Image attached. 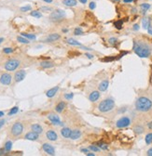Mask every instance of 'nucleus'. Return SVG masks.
Returning <instances> with one entry per match:
<instances>
[{
    "instance_id": "1",
    "label": "nucleus",
    "mask_w": 152,
    "mask_h": 156,
    "mask_svg": "<svg viewBox=\"0 0 152 156\" xmlns=\"http://www.w3.org/2000/svg\"><path fill=\"white\" fill-rule=\"evenodd\" d=\"M133 50L136 55L139 56L140 58H147L151 53L150 46L142 41H134L133 42Z\"/></svg>"
},
{
    "instance_id": "2",
    "label": "nucleus",
    "mask_w": 152,
    "mask_h": 156,
    "mask_svg": "<svg viewBox=\"0 0 152 156\" xmlns=\"http://www.w3.org/2000/svg\"><path fill=\"white\" fill-rule=\"evenodd\" d=\"M135 108L139 112H148L152 108V101L145 97L139 98L135 102Z\"/></svg>"
},
{
    "instance_id": "3",
    "label": "nucleus",
    "mask_w": 152,
    "mask_h": 156,
    "mask_svg": "<svg viewBox=\"0 0 152 156\" xmlns=\"http://www.w3.org/2000/svg\"><path fill=\"white\" fill-rule=\"evenodd\" d=\"M115 107V101L112 98H106L99 104L98 109L101 112H107L109 110H111Z\"/></svg>"
},
{
    "instance_id": "4",
    "label": "nucleus",
    "mask_w": 152,
    "mask_h": 156,
    "mask_svg": "<svg viewBox=\"0 0 152 156\" xmlns=\"http://www.w3.org/2000/svg\"><path fill=\"white\" fill-rule=\"evenodd\" d=\"M65 17V12L62 10H57L55 11H52L50 13V18L53 22H57V20H61Z\"/></svg>"
},
{
    "instance_id": "5",
    "label": "nucleus",
    "mask_w": 152,
    "mask_h": 156,
    "mask_svg": "<svg viewBox=\"0 0 152 156\" xmlns=\"http://www.w3.org/2000/svg\"><path fill=\"white\" fill-rule=\"evenodd\" d=\"M19 65H20V62L18 60H10L5 63V69L7 71L11 72L16 70L19 67Z\"/></svg>"
},
{
    "instance_id": "6",
    "label": "nucleus",
    "mask_w": 152,
    "mask_h": 156,
    "mask_svg": "<svg viewBox=\"0 0 152 156\" xmlns=\"http://www.w3.org/2000/svg\"><path fill=\"white\" fill-rule=\"evenodd\" d=\"M23 124L20 123V122L15 123L12 126V127H11V134L15 136H20L21 134L23 133Z\"/></svg>"
},
{
    "instance_id": "7",
    "label": "nucleus",
    "mask_w": 152,
    "mask_h": 156,
    "mask_svg": "<svg viewBox=\"0 0 152 156\" xmlns=\"http://www.w3.org/2000/svg\"><path fill=\"white\" fill-rule=\"evenodd\" d=\"M131 124V119L129 117H121L120 119L117 121L116 126L118 128H124V127L129 126Z\"/></svg>"
},
{
    "instance_id": "8",
    "label": "nucleus",
    "mask_w": 152,
    "mask_h": 156,
    "mask_svg": "<svg viewBox=\"0 0 152 156\" xmlns=\"http://www.w3.org/2000/svg\"><path fill=\"white\" fill-rule=\"evenodd\" d=\"M11 75L9 74H3L0 77V83L5 86H9L11 83Z\"/></svg>"
},
{
    "instance_id": "9",
    "label": "nucleus",
    "mask_w": 152,
    "mask_h": 156,
    "mask_svg": "<svg viewBox=\"0 0 152 156\" xmlns=\"http://www.w3.org/2000/svg\"><path fill=\"white\" fill-rule=\"evenodd\" d=\"M42 149L46 153L50 154V155H54L55 154V149L53 148L52 145L50 144H48V143H44L43 146H42Z\"/></svg>"
},
{
    "instance_id": "10",
    "label": "nucleus",
    "mask_w": 152,
    "mask_h": 156,
    "mask_svg": "<svg viewBox=\"0 0 152 156\" xmlns=\"http://www.w3.org/2000/svg\"><path fill=\"white\" fill-rule=\"evenodd\" d=\"M25 75H26V72H25L24 70H20V71H18L16 74H15V76H14L15 81L16 82L23 81V79L25 78Z\"/></svg>"
},
{
    "instance_id": "11",
    "label": "nucleus",
    "mask_w": 152,
    "mask_h": 156,
    "mask_svg": "<svg viewBox=\"0 0 152 156\" xmlns=\"http://www.w3.org/2000/svg\"><path fill=\"white\" fill-rule=\"evenodd\" d=\"M48 119H49L53 124H56V126L57 124H60V126L63 124V123H62L61 120H60V117L55 115V114H50V115L48 116Z\"/></svg>"
},
{
    "instance_id": "12",
    "label": "nucleus",
    "mask_w": 152,
    "mask_h": 156,
    "mask_svg": "<svg viewBox=\"0 0 152 156\" xmlns=\"http://www.w3.org/2000/svg\"><path fill=\"white\" fill-rule=\"evenodd\" d=\"M46 136H47V138L50 141H55L57 140L58 138V135L55 131H53V130H49L48 132L46 133Z\"/></svg>"
},
{
    "instance_id": "13",
    "label": "nucleus",
    "mask_w": 152,
    "mask_h": 156,
    "mask_svg": "<svg viewBox=\"0 0 152 156\" xmlns=\"http://www.w3.org/2000/svg\"><path fill=\"white\" fill-rule=\"evenodd\" d=\"M38 135L39 134L36 133V132H34V131H31L29 133H27L24 136V138H26L28 140H36L38 138Z\"/></svg>"
},
{
    "instance_id": "14",
    "label": "nucleus",
    "mask_w": 152,
    "mask_h": 156,
    "mask_svg": "<svg viewBox=\"0 0 152 156\" xmlns=\"http://www.w3.org/2000/svg\"><path fill=\"white\" fill-rule=\"evenodd\" d=\"M80 136H81V131L80 129H75L72 130L71 132V135H70V138L73 140H76L78 138H80Z\"/></svg>"
},
{
    "instance_id": "15",
    "label": "nucleus",
    "mask_w": 152,
    "mask_h": 156,
    "mask_svg": "<svg viewBox=\"0 0 152 156\" xmlns=\"http://www.w3.org/2000/svg\"><path fill=\"white\" fill-rule=\"evenodd\" d=\"M31 129H32V131H34V132H36V133H37V134H41L43 132V128H42V126H41L40 124H32Z\"/></svg>"
},
{
    "instance_id": "16",
    "label": "nucleus",
    "mask_w": 152,
    "mask_h": 156,
    "mask_svg": "<svg viewBox=\"0 0 152 156\" xmlns=\"http://www.w3.org/2000/svg\"><path fill=\"white\" fill-rule=\"evenodd\" d=\"M60 37H61V36H60V34H50V36L46 38V42H54V41L60 39Z\"/></svg>"
},
{
    "instance_id": "17",
    "label": "nucleus",
    "mask_w": 152,
    "mask_h": 156,
    "mask_svg": "<svg viewBox=\"0 0 152 156\" xmlns=\"http://www.w3.org/2000/svg\"><path fill=\"white\" fill-rule=\"evenodd\" d=\"M100 98V93L98 92V91H93L91 94H90L89 96V100L91 101H93V102H94V101H96L98 98Z\"/></svg>"
},
{
    "instance_id": "18",
    "label": "nucleus",
    "mask_w": 152,
    "mask_h": 156,
    "mask_svg": "<svg viewBox=\"0 0 152 156\" xmlns=\"http://www.w3.org/2000/svg\"><path fill=\"white\" fill-rule=\"evenodd\" d=\"M59 90V86H55V88H50V90L47 91V97L48 98H52L55 96V94L57 93V91Z\"/></svg>"
},
{
    "instance_id": "19",
    "label": "nucleus",
    "mask_w": 152,
    "mask_h": 156,
    "mask_svg": "<svg viewBox=\"0 0 152 156\" xmlns=\"http://www.w3.org/2000/svg\"><path fill=\"white\" fill-rule=\"evenodd\" d=\"M71 132H72V130L68 128V127H64L63 129L61 130V134H62V136L63 138H70V135H71Z\"/></svg>"
},
{
    "instance_id": "20",
    "label": "nucleus",
    "mask_w": 152,
    "mask_h": 156,
    "mask_svg": "<svg viewBox=\"0 0 152 156\" xmlns=\"http://www.w3.org/2000/svg\"><path fill=\"white\" fill-rule=\"evenodd\" d=\"M109 86V83L107 80H104V81H102L101 83H100L99 86H98V88H99L100 91H102V92H104V91H106V89H107V88H108Z\"/></svg>"
},
{
    "instance_id": "21",
    "label": "nucleus",
    "mask_w": 152,
    "mask_h": 156,
    "mask_svg": "<svg viewBox=\"0 0 152 156\" xmlns=\"http://www.w3.org/2000/svg\"><path fill=\"white\" fill-rule=\"evenodd\" d=\"M63 4L66 6H76L78 2L77 0H63Z\"/></svg>"
},
{
    "instance_id": "22",
    "label": "nucleus",
    "mask_w": 152,
    "mask_h": 156,
    "mask_svg": "<svg viewBox=\"0 0 152 156\" xmlns=\"http://www.w3.org/2000/svg\"><path fill=\"white\" fill-rule=\"evenodd\" d=\"M53 63L50 62H48V60H45V62H42L40 63V66L44 69H49V68H52L53 67Z\"/></svg>"
},
{
    "instance_id": "23",
    "label": "nucleus",
    "mask_w": 152,
    "mask_h": 156,
    "mask_svg": "<svg viewBox=\"0 0 152 156\" xmlns=\"http://www.w3.org/2000/svg\"><path fill=\"white\" fill-rule=\"evenodd\" d=\"M64 108H65V103L63 101H61L60 103L57 104V106L55 107V110H56L57 112H62Z\"/></svg>"
},
{
    "instance_id": "24",
    "label": "nucleus",
    "mask_w": 152,
    "mask_h": 156,
    "mask_svg": "<svg viewBox=\"0 0 152 156\" xmlns=\"http://www.w3.org/2000/svg\"><path fill=\"white\" fill-rule=\"evenodd\" d=\"M150 8V5L147 3H143L141 4V10H142V13L145 15V12H146V10H149Z\"/></svg>"
},
{
    "instance_id": "25",
    "label": "nucleus",
    "mask_w": 152,
    "mask_h": 156,
    "mask_svg": "<svg viewBox=\"0 0 152 156\" xmlns=\"http://www.w3.org/2000/svg\"><path fill=\"white\" fill-rule=\"evenodd\" d=\"M30 15L32 17H35V18H37V19H39V18H41L42 17V14L38 11V10H34V11H32V12L30 13Z\"/></svg>"
},
{
    "instance_id": "26",
    "label": "nucleus",
    "mask_w": 152,
    "mask_h": 156,
    "mask_svg": "<svg viewBox=\"0 0 152 156\" xmlns=\"http://www.w3.org/2000/svg\"><path fill=\"white\" fill-rule=\"evenodd\" d=\"M142 23H143V28H144V29H147L148 25L150 24V20L146 19V18H144L142 20Z\"/></svg>"
},
{
    "instance_id": "27",
    "label": "nucleus",
    "mask_w": 152,
    "mask_h": 156,
    "mask_svg": "<svg viewBox=\"0 0 152 156\" xmlns=\"http://www.w3.org/2000/svg\"><path fill=\"white\" fill-rule=\"evenodd\" d=\"M17 40L19 41V42H21V43H23V44H29V40L27 38H25V37H23V36H18L17 37Z\"/></svg>"
},
{
    "instance_id": "28",
    "label": "nucleus",
    "mask_w": 152,
    "mask_h": 156,
    "mask_svg": "<svg viewBox=\"0 0 152 156\" xmlns=\"http://www.w3.org/2000/svg\"><path fill=\"white\" fill-rule=\"evenodd\" d=\"M67 43H68L69 45H72V46H81L80 42H78L77 40H75V39H73V38L68 39V40H67Z\"/></svg>"
},
{
    "instance_id": "29",
    "label": "nucleus",
    "mask_w": 152,
    "mask_h": 156,
    "mask_svg": "<svg viewBox=\"0 0 152 156\" xmlns=\"http://www.w3.org/2000/svg\"><path fill=\"white\" fill-rule=\"evenodd\" d=\"M22 36L27 39H31V40H35L36 39V36L35 34H24V32H23Z\"/></svg>"
},
{
    "instance_id": "30",
    "label": "nucleus",
    "mask_w": 152,
    "mask_h": 156,
    "mask_svg": "<svg viewBox=\"0 0 152 156\" xmlns=\"http://www.w3.org/2000/svg\"><path fill=\"white\" fill-rule=\"evenodd\" d=\"M11 149H12V142L11 141H7L6 144H5V150L7 152H10Z\"/></svg>"
},
{
    "instance_id": "31",
    "label": "nucleus",
    "mask_w": 152,
    "mask_h": 156,
    "mask_svg": "<svg viewBox=\"0 0 152 156\" xmlns=\"http://www.w3.org/2000/svg\"><path fill=\"white\" fill-rule=\"evenodd\" d=\"M151 142H152V133H149L145 136V143L147 145H149Z\"/></svg>"
},
{
    "instance_id": "32",
    "label": "nucleus",
    "mask_w": 152,
    "mask_h": 156,
    "mask_svg": "<svg viewBox=\"0 0 152 156\" xmlns=\"http://www.w3.org/2000/svg\"><path fill=\"white\" fill-rule=\"evenodd\" d=\"M122 24H123V20H118V22H115V27H116L117 29L120 30L122 28Z\"/></svg>"
},
{
    "instance_id": "33",
    "label": "nucleus",
    "mask_w": 152,
    "mask_h": 156,
    "mask_svg": "<svg viewBox=\"0 0 152 156\" xmlns=\"http://www.w3.org/2000/svg\"><path fill=\"white\" fill-rule=\"evenodd\" d=\"M133 130L136 134H142L144 132V128L142 126H135Z\"/></svg>"
},
{
    "instance_id": "34",
    "label": "nucleus",
    "mask_w": 152,
    "mask_h": 156,
    "mask_svg": "<svg viewBox=\"0 0 152 156\" xmlns=\"http://www.w3.org/2000/svg\"><path fill=\"white\" fill-rule=\"evenodd\" d=\"M74 34H76V36H80V34H83V31L81 28H80V27H77L76 29H75V32H74Z\"/></svg>"
},
{
    "instance_id": "35",
    "label": "nucleus",
    "mask_w": 152,
    "mask_h": 156,
    "mask_svg": "<svg viewBox=\"0 0 152 156\" xmlns=\"http://www.w3.org/2000/svg\"><path fill=\"white\" fill-rule=\"evenodd\" d=\"M31 8H31V6H29V5H28V6H22L20 10H21V11H23V12H26V11H29V10H31Z\"/></svg>"
},
{
    "instance_id": "36",
    "label": "nucleus",
    "mask_w": 152,
    "mask_h": 156,
    "mask_svg": "<svg viewBox=\"0 0 152 156\" xmlns=\"http://www.w3.org/2000/svg\"><path fill=\"white\" fill-rule=\"evenodd\" d=\"M18 110H19V108L17 107H13L11 110H10V112H9V115H12V114H17L18 112Z\"/></svg>"
},
{
    "instance_id": "37",
    "label": "nucleus",
    "mask_w": 152,
    "mask_h": 156,
    "mask_svg": "<svg viewBox=\"0 0 152 156\" xmlns=\"http://www.w3.org/2000/svg\"><path fill=\"white\" fill-rule=\"evenodd\" d=\"M109 44H111V45H116L117 43H118V39L116 37H111V38H109L108 40Z\"/></svg>"
},
{
    "instance_id": "38",
    "label": "nucleus",
    "mask_w": 152,
    "mask_h": 156,
    "mask_svg": "<svg viewBox=\"0 0 152 156\" xmlns=\"http://www.w3.org/2000/svg\"><path fill=\"white\" fill-rule=\"evenodd\" d=\"M98 145H99L100 149H102V150H107V149H108V146H107V144H104L103 142L98 143Z\"/></svg>"
},
{
    "instance_id": "39",
    "label": "nucleus",
    "mask_w": 152,
    "mask_h": 156,
    "mask_svg": "<svg viewBox=\"0 0 152 156\" xmlns=\"http://www.w3.org/2000/svg\"><path fill=\"white\" fill-rule=\"evenodd\" d=\"M89 149L92 150H93V152H99V150H100V148H98L97 146H94V145H92V146H90Z\"/></svg>"
},
{
    "instance_id": "40",
    "label": "nucleus",
    "mask_w": 152,
    "mask_h": 156,
    "mask_svg": "<svg viewBox=\"0 0 152 156\" xmlns=\"http://www.w3.org/2000/svg\"><path fill=\"white\" fill-rule=\"evenodd\" d=\"M4 53H7V54H10V53H11V52L13 51V49L10 48H5L3 49Z\"/></svg>"
},
{
    "instance_id": "41",
    "label": "nucleus",
    "mask_w": 152,
    "mask_h": 156,
    "mask_svg": "<svg viewBox=\"0 0 152 156\" xmlns=\"http://www.w3.org/2000/svg\"><path fill=\"white\" fill-rule=\"evenodd\" d=\"M73 97H74V94H73V93H69V94L64 95V98H65L66 100H72Z\"/></svg>"
},
{
    "instance_id": "42",
    "label": "nucleus",
    "mask_w": 152,
    "mask_h": 156,
    "mask_svg": "<svg viewBox=\"0 0 152 156\" xmlns=\"http://www.w3.org/2000/svg\"><path fill=\"white\" fill-rule=\"evenodd\" d=\"M89 8H91V10H94V8H96V3L95 2H93H93H91L89 5Z\"/></svg>"
},
{
    "instance_id": "43",
    "label": "nucleus",
    "mask_w": 152,
    "mask_h": 156,
    "mask_svg": "<svg viewBox=\"0 0 152 156\" xmlns=\"http://www.w3.org/2000/svg\"><path fill=\"white\" fill-rule=\"evenodd\" d=\"M147 32H148L149 34H151L152 36V26H151V24H149L148 27H147Z\"/></svg>"
},
{
    "instance_id": "44",
    "label": "nucleus",
    "mask_w": 152,
    "mask_h": 156,
    "mask_svg": "<svg viewBox=\"0 0 152 156\" xmlns=\"http://www.w3.org/2000/svg\"><path fill=\"white\" fill-rule=\"evenodd\" d=\"M41 10H47V11H50L51 8H47V6H42L41 8Z\"/></svg>"
},
{
    "instance_id": "45",
    "label": "nucleus",
    "mask_w": 152,
    "mask_h": 156,
    "mask_svg": "<svg viewBox=\"0 0 152 156\" xmlns=\"http://www.w3.org/2000/svg\"><path fill=\"white\" fill-rule=\"evenodd\" d=\"M133 30H134V31H137V30H139V25H138V24H134V25H133Z\"/></svg>"
},
{
    "instance_id": "46",
    "label": "nucleus",
    "mask_w": 152,
    "mask_h": 156,
    "mask_svg": "<svg viewBox=\"0 0 152 156\" xmlns=\"http://www.w3.org/2000/svg\"><path fill=\"white\" fill-rule=\"evenodd\" d=\"M147 155H148V156H152V148H151V149H149L148 150H147Z\"/></svg>"
},
{
    "instance_id": "47",
    "label": "nucleus",
    "mask_w": 152,
    "mask_h": 156,
    "mask_svg": "<svg viewBox=\"0 0 152 156\" xmlns=\"http://www.w3.org/2000/svg\"><path fill=\"white\" fill-rule=\"evenodd\" d=\"M86 57H88L89 58H93L94 56L93 55H92V54H89V53H86Z\"/></svg>"
},
{
    "instance_id": "48",
    "label": "nucleus",
    "mask_w": 152,
    "mask_h": 156,
    "mask_svg": "<svg viewBox=\"0 0 152 156\" xmlns=\"http://www.w3.org/2000/svg\"><path fill=\"white\" fill-rule=\"evenodd\" d=\"M4 124H5V120H0V128L3 126Z\"/></svg>"
},
{
    "instance_id": "49",
    "label": "nucleus",
    "mask_w": 152,
    "mask_h": 156,
    "mask_svg": "<svg viewBox=\"0 0 152 156\" xmlns=\"http://www.w3.org/2000/svg\"><path fill=\"white\" fill-rule=\"evenodd\" d=\"M5 154V149H0V155Z\"/></svg>"
},
{
    "instance_id": "50",
    "label": "nucleus",
    "mask_w": 152,
    "mask_h": 156,
    "mask_svg": "<svg viewBox=\"0 0 152 156\" xmlns=\"http://www.w3.org/2000/svg\"><path fill=\"white\" fill-rule=\"evenodd\" d=\"M134 0H123V2L124 3H132V2H133Z\"/></svg>"
},
{
    "instance_id": "51",
    "label": "nucleus",
    "mask_w": 152,
    "mask_h": 156,
    "mask_svg": "<svg viewBox=\"0 0 152 156\" xmlns=\"http://www.w3.org/2000/svg\"><path fill=\"white\" fill-rule=\"evenodd\" d=\"M81 152H85V153H88L89 152V149H82L81 150Z\"/></svg>"
},
{
    "instance_id": "52",
    "label": "nucleus",
    "mask_w": 152,
    "mask_h": 156,
    "mask_svg": "<svg viewBox=\"0 0 152 156\" xmlns=\"http://www.w3.org/2000/svg\"><path fill=\"white\" fill-rule=\"evenodd\" d=\"M80 3H82V4H86L87 3V0H79Z\"/></svg>"
},
{
    "instance_id": "53",
    "label": "nucleus",
    "mask_w": 152,
    "mask_h": 156,
    "mask_svg": "<svg viewBox=\"0 0 152 156\" xmlns=\"http://www.w3.org/2000/svg\"><path fill=\"white\" fill-rule=\"evenodd\" d=\"M86 154H87V156H94V155H95V154H94V153H92V152H88V153H86Z\"/></svg>"
},
{
    "instance_id": "54",
    "label": "nucleus",
    "mask_w": 152,
    "mask_h": 156,
    "mask_svg": "<svg viewBox=\"0 0 152 156\" xmlns=\"http://www.w3.org/2000/svg\"><path fill=\"white\" fill-rule=\"evenodd\" d=\"M44 2H46V3H51V2H52V0H43Z\"/></svg>"
},
{
    "instance_id": "55",
    "label": "nucleus",
    "mask_w": 152,
    "mask_h": 156,
    "mask_svg": "<svg viewBox=\"0 0 152 156\" xmlns=\"http://www.w3.org/2000/svg\"><path fill=\"white\" fill-rule=\"evenodd\" d=\"M2 116H4V112H1V110H0V117H2Z\"/></svg>"
},
{
    "instance_id": "56",
    "label": "nucleus",
    "mask_w": 152,
    "mask_h": 156,
    "mask_svg": "<svg viewBox=\"0 0 152 156\" xmlns=\"http://www.w3.org/2000/svg\"><path fill=\"white\" fill-rule=\"evenodd\" d=\"M132 13H136V11H137V10H136V8H132Z\"/></svg>"
},
{
    "instance_id": "57",
    "label": "nucleus",
    "mask_w": 152,
    "mask_h": 156,
    "mask_svg": "<svg viewBox=\"0 0 152 156\" xmlns=\"http://www.w3.org/2000/svg\"><path fill=\"white\" fill-rule=\"evenodd\" d=\"M148 127H149V128H152V123H149L148 124Z\"/></svg>"
},
{
    "instance_id": "58",
    "label": "nucleus",
    "mask_w": 152,
    "mask_h": 156,
    "mask_svg": "<svg viewBox=\"0 0 152 156\" xmlns=\"http://www.w3.org/2000/svg\"><path fill=\"white\" fill-rule=\"evenodd\" d=\"M3 41H4V38H3V37H1V38H0V44L3 42Z\"/></svg>"
},
{
    "instance_id": "59",
    "label": "nucleus",
    "mask_w": 152,
    "mask_h": 156,
    "mask_svg": "<svg viewBox=\"0 0 152 156\" xmlns=\"http://www.w3.org/2000/svg\"><path fill=\"white\" fill-rule=\"evenodd\" d=\"M67 31H68V30H67V29H63V32H67Z\"/></svg>"
},
{
    "instance_id": "60",
    "label": "nucleus",
    "mask_w": 152,
    "mask_h": 156,
    "mask_svg": "<svg viewBox=\"0 0 152 156\" xmlns=\"http://www.w3.org/2000/svg\"><path fill=\"white\" fill-rule=\"evenodd\" d=\"M115 1H119V0H115Z\"/></svg>"
}]
</instances>
